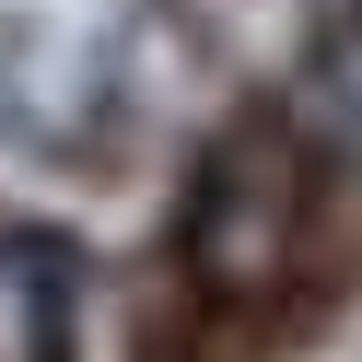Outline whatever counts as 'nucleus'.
Here are the masks:
<instances>
[{"label":"nucleus","mask_w":362,"mask_h":362,"mask_svg":"<svg viewBox=\"0 0 362 362\" xmlns=\"http://www.w3.org/2000/svg\"><path fill=\"white\" fill-rule=\"evenodd\" d=\"M315 129H327V141H339V164L362 175V24L339 35L327 59H315Z\"/></svg>","instance_id":"f257e3e1"}]
</instances>
